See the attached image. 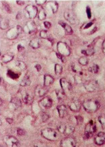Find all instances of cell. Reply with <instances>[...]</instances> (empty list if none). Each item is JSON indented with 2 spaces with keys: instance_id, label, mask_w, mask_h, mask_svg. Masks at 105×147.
<instances>
[{
  "instance_id": "6da1fadb",
  "label": "cell",
  "mask_w": 105,
  "mask_h": 147,
  "mask_svg": "<svg viewBox=\"0 0 105 147\" xmlns=\"http://www.w3.org/2000/svg\"><path fill=\"white\" fill-rule=\"evenodd\" d=\"M83 106L85 111L90 113L96 112L100 107L99 102L94 99L86 100L83 102Z\"/></svg>"
},
{
  "instance_id": "7a4b0ae2",
  "label": "cell",
  "mask_w": 105,
  "mask_h": 147,
  "mask_svg": "<svg viewBox=\"0 0 105 147\" xmlns=\"http://www.w3.org/2000/svg\"><path fill=\"white\" fill-rule=\"evenodd\" d=\"M41 134L44 138L50 141H56L59 138L56 131L52 128H44L42 130Z\"/></svg>"
},
{
  "instance_id": "3957f363",
  "label": "cell",
  "mask_w": 105,
  "mask_h": 147,
  "mask_svg": "<svg viewBox=\"0 0 105 147\" xmlns=\"http://www.w3.org/2000/svg\"><path fill=\"white\" fill-rule=\"evenodd\" d=\"M96 131V126L93 120L90 121L85 127V135L87 138H89L93 136Z\"/></svg>"
},
{
  "instance_id": "277c9868",
  "label": "cell",
  "mask_w": 105,
  "mask_h": 147,
  "mask_svg": "<svg viewBox=\"0 0 105 147\" xmlns=\"http://www.w3.org/2000/svg\"><path fill=\"white\" fill-rule=\"evenodd\" d=\"M4 142L8 147H20L18 140L13 136H6L4 138Z\"/></svg>"
},
{
  "instance_id": "5b68a950",
  "label": "cell",
  "mask_w": 105,
  "mask_h": 147,
  "mask_svg": "<svg viewBox=\"0 0 105 147\" xmlns=\"http://www.w3.org/2000/svg\"><path fill=\"white\" fill-rule=\"evenodd\" d=\"M61 147H75L76 146V141L71 136H68L62 140L60 142Z\"/></svg>"
},
{
  "instance_id": "8992f818",
  "label": "cell",
  "mask_w": 105,
  "mask_h": 147,
  "mask_svg": "<svg viewBox=\"0 0 105 147\" xmlns=\"http://www.w3.org/2000/svg\"><path fill=\"white\" fill-rule=\"evenodd\" d=\"M74 129L75 128L73 126L70 125H66L61 123L58 126V129L59 132L65 135H70L71 134L73 133L74 132Z\"/></svg>"
},
{
  "instance_id": "52a82bcc",
  "label": "cell",
  "mask_w": 105,
  "mask_h": 147,
  "mask_svg": "<svg viewBox=\"0 0 105 147\" xmlns=\"http://www.w3.org/2000/svg\"><path fill=\"white\" fill-rule=\"evenodd\" d=\"M69 108L73 112H78L81 109V103L78 99L73 98L71 100L68 104Z\"/></svg>"
},
{
  "instance_id": "ba28073f",
  "label": "cell",
  "mask_w": 105,
  "mask_h": 147,
  "mask_svg": "<svg viewBox=\"0 0 105 147\" xmlns=\"http://www.w3.org/2000/svg\"><path fill=\"white\" fill-rule=\"evenodd\" d=\"M64 16L65 19L71 24H74L78 22V19L74 13L71 10H68L64 13Z\"/></svg>"
},
{
  "instance_id": "9c48e42d",
  "label": "cell",
  "mask_w": 105,
  "mask_h": 147,
  "mask_svg": "<svg viewBox=\"0 0 105 147\" xmlns=\"http://www.w3.org/2000/svg\"><path fill=\"white\" fill-rule=\"evenodd\" d=\"M84 87L87 91L89 92H93L97 89L98 86L96 82L94 80H91L84 84Z\"/></svg>"
},
{
  "instance_id": "30bf717a",
  "label": "cell",
  "mask_w": 105,
  "mask_h": 147,
  "mask_svg": "<svg viewBox=\"0 0 105 147\" xmlns=\"http://www.w3.org/2000/svg\"><path fill=\"white\" fill-rule=\"evenodd\" d=\"M58 50L61 55L68 56L70 54V51L69 47L66 44L63 42H59L58 46Z\"/></svg>"
},
{
  "instance_id": "8fae6325",
  "label": "cell",
  "mask_w": 105,
  "mask_h": 147,
  "mask_svg": "<svg viewBox=\"0 0 105 147\" xmlns=\"http://www.w3.org/2000/svg\"><path fill=\"white\" fill-rule=\"evenodd\" d=\"M40 105L45 109L50 108L52 105V100L49 97H45L42 100H41L39 102Z\"/></svg>"
},
{
  "instance_id": "7c38bea8",
  "label": "cell",
  "mask_w": 105,
  "mask_h": 147,
  "mask_svg": "<svg viewBox=\"0 0 105 147\" xmlns=\"http://www.w3.org/2000/svg\"><path fill=\"white\" fill-rule=\"evenodd\" d=\"M48 89L46 86H36L35 90V94L38 97H42L45 95L48 92Z\"/></svg>"
},
{
  "instance_id": "4fadbf2b",
  "label": "cell",
  "mask_w": 105,
  "mask_h": 147,
  "mask_svg": "<svg viewBox=\"0 0 105 147\" xmlns=\"http://www.w3.org/2000/svg\"><path fill=\"white\" fill-rule=\"evenodd\" d=\"M94 142L98 145H102L105 143V133L104 132H100L94 138Z\"/></svg>"
},
{
  "instance_id": "5bb4252c",
  "label": "cell",
  "mask_w": 105,
  "mask_h": 147,
  "mask_svg": "<svg viewBox=\"0 0 105 147\" xmlns=\"http://www.w3.org/2000/svg\"><path fill=\"white\" fill-rule=\"evenodd\" d=\"M60 82L62 88L65 92L71 91L72 89V85L66 79L64 78L61 79Z\"/></svg>"
},
{
  "instance_id": "9a60e30c",
  "label": "cell",
  "mask_w": 105,
  "mask_h": 147,
  "mask_svg": "<svg viewBox=\"0 0 105 147\" xmlns=\"http://www.w3.org/2000/svg\"><path fill=\"white\" fill-rule=\"evenodd\" d=\"M26 10L27 11L30 18H35L38 13V9L36 7L33 5H28L26 7Z\"/></svg>"
},
{
  "instance_id": "2e32d148",
  "label": "cell",
  "mask_w": 105,
  "mask_h": 147,
  "mask_svg": "<svg viewBox=\"0 0 105 147\" xmlns=\"http://www.w3.org/2000/svg\"><path fill=\"white\" fill-rule=\"evenodd\" d=\"M57 110L59 112V115L61 118H64L67 114V110L66 106L65 105H59L57 107Z\"/></svg>"
},
{
  "instance_id": "e0dca14e",
  "label": "cell",
  "mask_w": 105,
  "mask_h": 147,
  "mask_svg": "<svg viewBox=\"0 0 105 147\" xmlns=\"http://www.w3.org/2000/svg\"><path fill=\"white\" fill-rule=\"evenodd\" d=\"M54 82V79L50 75H45L44 77V86H48Z\"/></svg>"
},
{
  "instance_id": "ac0fdd59",
  "label": "cell",
  "mask_w": 105,
  "mask_h": 147,
  "mask_svg": "<svg viewBox=\"0 0 105 147\" xmlns=\"http://www.w3.org/2000/svg\"><path fill=\"white\" fill-rule=\"evenodd\" d=\"M59 24H60V25L64 28L65 30V32L67 34H71L73 33V30L68 24L65 23H64L62 21L59 22Z\"/></svg>"
},
{
  "instance_id": "d6986e66",
  "label": "cell",
  "mask_w": 105,
  "mask_h": 147,
  "mask_svg": "<svg viewBox=\"0 0 105 147\" xmlns=\"http://www.w3.org/2000/svg\"><path fill=\"white\" fill-rule=\"evenodd\" d=\"M23 100L25 104L30 105L33 101V98L30 94H26L23 97Z\"/></svg>"
},
{
  "instance_id": "ffe728a7",
  "label": "cell",
  "mask_w": 105,
  "mask_h": 147,
  "mask_svg": "<svg viewBox=\"0 0 105 147\" xmlns=\"http://www.w3.org/2000/svg\"><path fill=\"white\" fill-rule=\"evenodd\" d=\"M30 46L34 49H37L40 46V40L38 38L33 39L30 42Z\"/></svg>"
},
{
  "instance_id": "44dd1931",
  "label": "cell",
  "mask_w": 105,
  "mask_h": 147,
  "mask_svg": "<svg viewBox=\"0 0 105 147\" xmlns=\"http://www.w3.org/2000/svg\"><path fill=\"white\" fill-rule=\"evenodd\" d=\"M30 83H31V81H30V78H29V76L26 75V76L24 77L23 80H22L21 83L20 84V85L23 86H28L30 85Z\"/></svg>"
},
{
  "instance_id": "7402d4cb",
  "label": "cell",
  "mask_w": 105,
  "mask_h": 147,
  "mask_svg": "<svg viewBox=\"0 0 105 147\" xmlns=\"http://www.w3.org/2000/svg\"><path fill=\"white\" fill-rule=\"evenodd\" d=\"M82 53L86 56H91L94 53V48L92 46H89L86 50H83Z\"/></svg>"
},
{
  "instance_id": "603a6c76",
  "label": "cell",
  "mask_w": 105,
  "mask_h": 147,
  "mask_svg": "<svg viewBox=\"0 0 105 147\" xmlns=\"http://www.w3.org/2000/svg\"><path fill=\"white\" fill-rule=\"evenodd\" d=\"M57 96L59 100H63L65 97V92L63 90H59L56 92Z\"/></svg>"
},
{
  "instance_id": "cb8c5ba5",
  "label": "cell",
  "mask_w": 105,
  "mask_h": 147,
  "mask_svg": "<svg viewBox=\"0 0 105 147\" xmlns=\"http://www.w3.org/2000/svg\"><path fill=\"white\" fill-rule=\"evenodd\" d=\"M15 64H16V66L18 67V68L20 69V70H24L26 68V65H25V63L22 61H17Z\"/></svg>"
},
{
  "instance_id": "d4e9b609",
  "label": "cell",
  "mask_w": 105,
  "mask_h": 147,
  "mask_svg": "<svg viewBox=\"0 0 105 147\" xmlns=\"http://www.w3.org/2000/svg\"><path fill=\"white\" fill-rule=\"evenodd\" d=\"M62 66L59 64H56L55 66V74L57 75H59L62 72Z\"/></svg>"
},
{
  "instance_id": "484cf974",
  "label": "cell",
  "mask_w": 105,
  "mask_h": 147,
  "mask_svg": "<svg viewBox=\"0 0 105 147\" xmlns=\"http://www.w3.org/2000/svg\"><path fill=\"white\" fill-rule=\"evenodd\" d=\"M79 63L82 65H86L88 63V60L86 57H82L79 59Z\"/></svg>"
},
{
  "instance_id": "4316f807",
  "label": "cell",
  "mask_w": 105,
  "mask_h": 147,
  "mask_svg": "<svg viewBox=\"0 0 105 147\" xmlns=\"http://www.w3.org/2000/svg\"><path fill=\"white\" fill-rule=\"evenodd\" d=\"M11 102L18 107H20L21 106L22 103L21 100L18 98H13L11 100Z\"/></svg>"
},
{
  "instance_id": "83f0119b",
  "label": "cell",
  "mask_w": 105,
  "mask_h": 147,
  "mask_svg": "<svg viewBox=\"0 0 105 147\" xmlns=\"http://www.w3.org/2000/svg\"><path fill=\"white\" fill-rule=\"evenodd\" d=\"M99 122L103 128L105 129V115H101L98 118Z\"/></svg>"
},
{
  "instance_id": "f1b7e54d",
  "label": "cell",
  "mask_w": 105,
  "mask_h": 147,
  "mask_svg": "<svg viewBox=\"0 0 105 147\" xmlns=\"http://www.w3.org/2000/svg\"><path fill=\"white\" fill-rule=\"evenodd\" d=\"M13 56L8 54H5V55L3 56V59H2V60H3V61L4 62L7 63L9 62V61H11L12 60V59H13Z\"/></svg>"
},
{
  "instance_id": "f546056e",
  "label": "cell",
  "mask_w": 105,
  "mask_h": 147,
  "mask_svg": "<svg viewBox=\"0 0 105 147\" xmlns=\"http://www.w3.org/2000/svg\"><path fill=\"white\" fill-rule=\"evenodd\" d=\"M40 36L43 38L48 39L49 40L50 38V34L45 30H42L40 32Z\"/></svg>"
},
{
  "instance_id": "4dcf8cb0",
  "label": "cell",
  "mask_w": 105,
  "mask_h": 147,
  "mask_svg": "<svg viewBox=\"0 0 105 147\" xmlns=\"http://www.w3.org/2000/svg\"><path fill=\"white\" fill-rule=\"evenodd\" d=\"M8 76L10 77L12 79H18L19 77V75L18 74H15L11 71H9L8 72Z\"/></svg>"
},
{
  "instance_id": "1f68e13d",
  "label": "cell",
  "mask_w": 105,
  "mask_h": 147,
  "mask_svg": "<svg viewBox=\"0 0 105 147\" xmlns=\"http://www.w3.org/2000/svg\"><path fill=\"white\" fill-rule=\"evenodd\" d=\"M34 147H48L46 143L44 142H42L40 141H38L35 143L34 145Z\"/></svg>"
},
{
  "instance_id": "d6a6232c",
  "label": "cell",
  "mask_w": 105,
  "mask_h": 147,
  "mask_svg": "<svg viewBox=\"0 0 105 147\" xmlns=\"http://www.w3.org/2000/svg\"><path fill=\"white\" fill-rule=\"evenodd\" d=\"M46 14L44 10H41L38 13V18L40 20H44L46 18Z\"/></svg>"
},
{
  "instance_id": "836d02e7",
  "label": "cell",
  "mask_w": 105,
  "mask_h": 147,
  "mask_svg": "<svg viewBox=\"0 0 105 147\" xmlns=\"http://www.w3.org/2000/svg\"><path fill=\"white\" fill-rule=\"evenodd\" d=\"M99 70V66L97 65H94V66L89 68V71L94 73H97Z\"/></svg>"
},
{
  "instance_id": "e575fe53",
  "label": "cell",
  "mask_w": 105,
  "mask_h": 147,
  "mask_svg": "<svg viewBox=\"0 0 105 147\" xmlns=\"http://www.w3.org/2000/svg\"><path fill=\"white\" fill-rule=\"evenodd\" d=\"M41 117L43 121H45L49 118V115H47V113H44L42 114Z\"/></svg>"
},
{
  "instance_id": "d590c367",
  "label": "cell",
  "mask_w": 105,
  "mask_h": 147,
  "mask_svg": "<svg viewBox=\"0 0 105 147\" xmlns=\"http://www.w3.org/2000/svg\"><path fill=\"white\" fill-rule=\"evenodd\" d=\"M3 5H4V7H5L6 10L8 11V12L10 13L11 11V9H10V7L9 6V4L6 2L3 3Z\"/></svg>"
},
{
  "instance_id": "8d00e7d4",
  "label": "cell",
  "mask_w": 105,
  "mask_h": 147,
  "mask_svg": "<svg viewBox=\"0 0 105 147\" xmlns=\"http://www.w3.org/2000/svg\"><path fill=\"white\" fill-rule=\"evenodd\" d=\"M18 134L19 136H23L25 134V131L21 128H18Z\"/></svg>"
},
{
  "instance_id": "74e56055",
  "label": "cell",
  "mask_w": 105,
  "mask_h": 147,
  "mask_svg": "<svg viewBox=\"0 0 105 147\" xmlns=\"http://www.w3.org/2000/svg\"><path fill=\"white\" fill-rule=\"evenodd\" d=\"M86 13L88 15V18H91V9L89 7H88L86 8Z\"/></svg>"
},
{
  "instance_id": "f35d334b",
  "label": "cell",
  "mask_w": 105,
  "mask_h": 147,
  "mask_svg": "<svg viewBox=\"0 0 105 147\" xmlns=\"http://www.w3.org/2000/svg\"><path fill=\"white\" fill-rule=\"evenodd\" d=\"M76 120L78 124H80L82 123L83 119L81 117H80V116H77V117H76Z\"/></svg>"
},
{
  "instance_id": "ab89813d",
  "label": "cell",
  "mask_w": 105,
  "mask_h": 147,
  "mask_svg": "<svg viewBox=\"0 0 105 147\" xmlns=\"http://www.w3.org/2000/svg\"><path fill=\"white\" fill-rule=\"evenodd\" d=\"M44 24L45 27H46L47 28H49L51 26V24H50V23L48 22H45L44 23Z\"/></svg>"
},
{
  "instance_id": "60d3db41",
  "label": "cell",
  "mask_w": 105,
  "mask_h": 147,
  "mask_svg": "<svg viewBox=\"0 0 105 147\" xmlns=\"http://www.w3.org/2000/svg\"><path fill=\"white\" fill-rule=\"evenodd\" d=\"M102 51L105 54V39L104 40V41L102 43Z\"/></svg>"
},
{
  "instance_id": "b9f144b4",
  "label": "cell",
  "mask_w": 105,
  "mask_h": 147,
  "mask_svg": "<svg viewBox=\"0 0 105 147\" xmlns=\"http://www.w3.org/2000/svg\"><path fill=\"white\" fill-rule=\"evenodd\" d=\"M35 67L36 68V69H37V70H38V71H39L40 70V69H41V66H40V65H38V64L36 65V66H35Z\"/></svg>"
},
{
  "instance_id": "7bdbcfd3",
  "label": "cell",
  "mask_w": 105,
  "mask_h": 147,
  "mask_svg": "<svg viewBox=\"0 0 105 147\" xmlns=\"http://www.w3.org/2000/svg\"><path fill=\"white\" fill-rule=\"evenodd\" d=\"M92 24H93V23H88V24H86V26H85V29H86V28H88L91 26L92 25Z\"/></svg>"
},
{
  "instance_id": "ee69618b",
  "label": "cell",
  "mask_w": 105,
  "mask_h": 147,
  "mask_svg": "<svg viewBox=\"0 0 105 147\" xmlns=\"http://www.w3.org/2000/svg\"><path fill=\"white\" fill-rule=\"evenodd\" d=\"M7 121H8V123H9L11 124L13 122V120H12L11 119H7Z\"/></svg>"
}]
</instances>
